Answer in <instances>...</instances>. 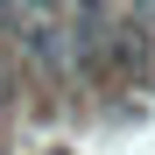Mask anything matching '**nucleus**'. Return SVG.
<instances>
[{
	"instance_id": "obj_4",
	"label": "nucleus",
	"mask_w": 155,
	"mask_h": 155,
	"mask_svg": "<svg viewBox=\"0 0 155 155\" xmlns=\"http://www.w3.org/2000/svg\"><path fill=\"white\" fill-rule=\"evenodd\" d=\"M71 14H92V21H106V0H71Z\"/></svg>"
},
{
	"instance_id": "obj_2",
	"label": "nucleus",
	"mask_w": 155,
	"mask_h": 155,
	"mask_svg": "<svg viewBox=\"0 0 155 155\" xmlns=\"http://www.w3.org/2000/svg\"><path fill=\"white\" fill-rule=\"evenodd\" d=\"M106 71H127V78H148V28L134 14H120L106 28Z\"/></svg>"
},
{
	"instance_id": "obj_5",
	"label": "nucleus",
	"mask_w": 155,
	"mask_h": 155,
	"mask_svg": "<svg viewBox=\"0 0 155 155\" xmlns=\"http://www.w3.org/2000/svg\"><path fill=\"white\" fill-rule=\"evenodd\" d=\"M127 14H134L141 28H148V21H155V0H134V7H127Z\"/></svg>"
},
{
	"instance_id": "obj_3",
	"label": "nucleus",
	"mask_w": 155,
	"mask_h": 155,
	"mask_svg": "<svg viewBox=\"0 0 155 155\" xmlns=\"http://www.w3.org/2000/svg\"><path fill=\"white\" fill-rule=\"evenodd\" d=\"M21 92V71H14V57H7V42H0V106Z\"/></svg>"
},
{
	"instance_id": "obj_1",
	"label": "nucleus",
	"mask_w": 155,
	"mask_h": 155,
	"mask_svg": "<svg viewBox=\"0 0 155 155\" xmlns=\"http://www.w3.org/2000/svg\"><path fill=\"white\" fill-rule=\"evenodd\" d=\"M14 42H21V57H28L42 78H71V42H64V21H28Z\"/></svg>"
}]
</instances>
